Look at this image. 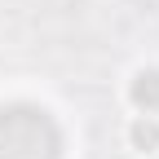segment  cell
<instances>
[{"instance_id": "3", "label": "cell", "mask_w": 159, "mask_h": 159, "mask_svg": "<svg viewBox=\"0 0 159 159\" xmlns=\"http://www.w3.org/2000/svg\"><path fill=\"white\" fill-rule=\"evenodd\" d=\"M133 146L137 150H155L159 146V124H155V119H137V124H133Z\"/></svg>"}, {"instance_id": "2", "label": "cell", "mask_w": 159, "mask_h": 159, "mask_svg": "<svg viewBox=\"0 0 159 159\" xmlns=\"http://www.w3.org/2000/svg\"><path fill=\"white\" fill-rule=\"evenodd\" d=\"M128 97H133V102L142 106L146 115H150V111H159V71H137V80H133Z\"/></svg>"}, {"instance_id": "1", "label": "cell", "mask_w": 159, "mask_h": 159, "mask_svg": "<svg viewBox=\"0 0 159 159\" xmlns=\"http://www.w3.org/2000/svg\"><path fill=\"white\" fill-rule=\"evenodd\" d=\"M62 133L44 106L13 102L0 106V159H57Z\"/></svg>"}]
</instances>
